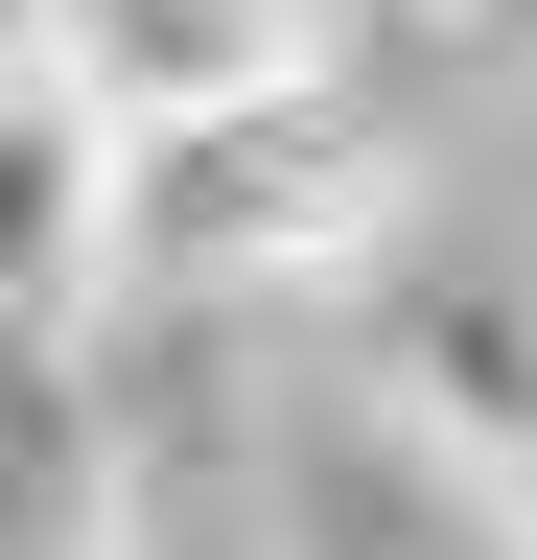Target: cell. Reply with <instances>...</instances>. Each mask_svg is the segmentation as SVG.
I'll list each match as a JSON object with an SVG mask.
<instances>
[{"instance_id": "obj_1", "label": "cell", "mask_w": 537, "mask_h": 560, "mask_svg": "<svg viewBox=\"0 0 537 560\" xmlns=\"http://www.w3.org/2000/svg\"><path fill=\"white\" fill-rule=\"evenodd\" d=\"M397 234V164L374 117L281 70V94H211V117H117V257L94 304H257V280H327Z\"/></svg>"}, {"instance_id": "obj_2", "label": "cell", "mask_w": 537, "mask_h": 560, "mask_svg": "<svg viewBox=\"0 0 537 560\" xmlns=\"http://www.w3.org/2000/svg\"><path fill=\"white\" fill-rule=\"evenodd\" d=\"M47 70L94 117H211V94L327 70V0H47Z\"/></svg>"}, {"instance_id": "obj_3", "label": "cell", "mask_w": 537, "mask_h": 560, "mask_svg": "<svg viewBox=\"0 0 537 560\" xmlns=\"http://www.w3.org/2000/svg\"><path fill=\"white\" fill-rule=\"evenodd\" d=\"M117 257V117L71 70H0V327H71Z\"/></svg>"}, {"instance_id": "obj_4", "label": "cell", "mask_w": 537, "mask_h": 560, "mask_svg": "<svg viewBox=\"0 0 537 560\" xmlns=\"http://www.w3.org/2000/svg\"><path fill=\"white\" fill-rule=\"evenodd\" d=\"M421 420L514 490V537H537V327H514V304H444V327H421Z\"/></svg>"}, {"instance_id": "obj_5", "label": "cell", "mask_w": 537, "mask_h": 560, "mask_svg": "<svg viewBox=\"0 0 537 560\" xmlns=\"http://www.w3.org/2000/svg\"><path fill=\"white\" fill-rule=\"evenodd\" d=\"M444 24H467V47H537V0H444Z\"/></svg>"}, {"instance_id": "obj_6", "label": "cell", "mask_w": 537, "mask_h": 560, "mask_svg": "<svg viewBox=\"0 0 537 560\" xmlns=\"http://www.w3.org/2000/svg\"><path fill=\"white\" fill-rule=\"evenodd\" d=\"M0 70H47V0H0Z\"/></svg>"}]
</instances>
